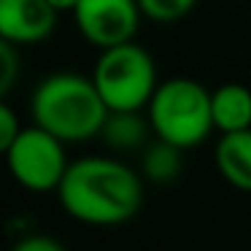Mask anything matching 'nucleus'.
Listing matches in <instances>:
<instances>
[{
  "label": "nucleus",
  "mask_w": 251,
  "mask_h": 251,
  "mask_svg": "<svg viewBox=\"0 0 251 251\" xmlns=\"http://www.w3.org/2000/svg\"><path fill=\"white\" fill-rule=\"evenodd\" d=\"M149 132H151V122L141 111H111L100 138L116 151H132L149 146Z\"/></svg>",
  "instance_id": "10"
},
{
  "label": "nucleus",
  "mask_w": 251,
  "mask_h": 251,
  "mask_svg": "<svg viewBox=\"0 0 251 251\" xmlns=\"http://www.w3.org/2000/svg\"><path fill=\"white\" fill-rule=\"evenodd\" d=\"M57 197L62 211L76 222L114 227L138 213L143 202V181L122 159L81 157L68 165Z\"/></svg>",
  "instance_id": "1"
},
{
  "label": "nucleus",
  "mask_w": 251,
  "mask_h": 251,
  "mask_svg": "<svg viewBox=\"0 0 251 251\" xmlns=\"http://www.w3.org/2000/svg\"><path fill=\"white\" fill-rule=\"evenodd\" d=\"M11 251H68V249L49 235H27L19 243H14Z\"/></svg>",
  "instance_id": "15"
},
{
  "label": "nucleus",
  "mask_w": 251,
  "mask_h": 251,
  "mask_svg": "<svg viewBox=\"0 0 251 251\" xmlns=\"http://www.w3.org/2000/svg\"><path fill=\"white\" fill-rule=\"evenodd\" d=\"M92 81L108 111H143L159 87L157 62L151 51L135 41L111 46L95 60Z\"/></svg>",
  "instance_id": "4"
},
{
  "label": "nucleus",
  "mask_w": 251,
  "mask_h": 251,
  "mask_svg": "<svg viewBox=\"0 0 251 251\" xmlns=\"http://www.w3.org/2000/svg\"><path fill=\"white\" fill-rule=\"evenodd\" d=\"M146 116L151 122L154 138L173 143L181 151L200 146L216 130L211 114V89L186 76L159 81Z\"/></svg>",
  "instance_id": "3"
},
{
  "label": "nucleus",
  "mask_w": 251,
  "mask_h": 251,
  "mask_svg": "<svg viewBox=\"0 0 251 251\" xmlns=\"http://www.w3.org/2000/svg\"><path fill=\"white\" fill-rule=\"evenodd\" d=\"M143 176L154 184H170L178 178L181 173V149H176L173 143L165 141H154L143 149Z\"/></svg>",
  "instance_id": "11"
},
{
  "label": "nucleus",
  "mask_w": 251,
  "mask_h": 251,
  "mask_svg": "<svg viewBox=\"0 0 251 251\" xmlns=\"http://www.w3.org/2000/svg\"><path fill=\"white\" fill-rule=\"evenodd\" d=\"M108 105L103 103L92 76L76 71L49 73L30 98L33 125L57 135L62 143H81L100 138L108 119Z\"/></svg>",
  "instance_id": "2"
},
{
  "label": "nucleus",
  "mask_w": 251,
  "mask_h": 251,
  "mask_svg": "<svg viewBox=\"0 0 251 251\" xmlns=\"http://www.w3.org/2000/svg\"><path fill=\"white\" fill-rule=\"evenodd\" d=\"M138 6L143 11V19H151L157 25H173L197 6V0H138Z\"/></svg>",
  "instance_id": "12"
},
{
  "label": "nucleus",
  "mask_w": 251,
  "mask_h": 251,
  "mask_svg": "<svg viewBox=\"0 0 251 251\" xmlns=\"http://www.w3.org/2000/svg\"><path fill=\"white\" fill-rule=\"evenodd\" d=\"M0 92L8 95L17 84L19 68H22V54H19V46L8 44V41H0Z\"/></svg>",
  "instance_id": "13"
},
{
  "label": "nucleus",
  "mask_w": 251,
  "mask_h": 251,
  "mask_svg": "<svg viewBox=\"0 0 251 251\" xmlns=\"http://www.w3.org/2000/svg\"><path fill=\"white\" fill-rule=\"evenodd\" d=\"M49 3L57 14H73L78 6V0H49Z\"/></svg>",
  "instance_id": "16"
},
{
  "label": "nucleus",
  "mask_w": 251,
  "mask_h": 251,
  "mask_svg": "<svg viewBox=\"0 0 251 251\" xmlns=\"http://www.w3.org/2000/svg\"><path fill=\"white\" fill-rule=\"evenodd\" d=\"M22 130H25V127L19 125L17 111H14L8 103H0V149L6 151V149L19 138V132H22Z\"/></svg>",
  "instance_id": "14"
},
{
  "label": "nucleus",
  "mask_w": 251,
  "mask_h": 251,
  "mask_svg": "<svg viewBox=\"0 0 251 251\" xmlns=\"http://www.w3.org/2000/svg\"><path fill=\"white\" fill-rule=\"evenodd\" d=\"M213 159L216 170L229 186H235L238 192H251V130L222 135Z\"/></svg>",
  "instance_id": "9"
},
{
  "label": "nucleus",
  "mask_w": 251,
  "mask_h": 251,
  "mask_svg": "<svg viewBox=\"0 0 251 251\" xmlns=\"http://www.w3.org/2000/svg\"><path fill=\"white\" fill-rule=\"evenodd\" d=\"M57 17L49 0H0V41L35 46L57 30Z\"/></svg>",
  "instance_id": "7"
},
{
  "label": "nucleus",
  "mask_w": 251,
  "mask_h": 251,
  "mask_svg": "<svg viewBox=\"0 0 251 251\" xmlns=\"http://www.w3.org/2000/svg\"><path fill=\"white\" fill-rule=\"evenodd\" d=\"M6 165L11 178L27 192H57L68 173L65 143L44 127L30 125L6 149Z\"/></svg>",
  "instance_id": "5"
},
{
  "label": "nucleus",
  "mask_w": 251,
  "mask_h": 251,
  "mask_svg": "<svg viewBox=\"0 0 251 251\" xmlns=\"http://www.w3.org/2000/svg\"><path fill=\"white\" fill-rule=\"evenodd\" d=\"M71 17L78 35L103 51L135 41L143 11L138 0H78Z\"/></svg>",
  "instance_id": "6"
},
{
  "label": "nucleus",
  "mask_w": 251,
  "mask_h": 251,
  "mask_svg": "<svg viewBox=\"0 0 251 251\" xmlns=\"http://www.w3.org/2000/svg\"><path fill=\"white\" fill-rule=\"evenodd\" d=\"M211 114L213 127L222 135L251 130V89L238 81H227L211 89Z\"/></svg>",
  "instance_id": "8"
}]
</instances>
